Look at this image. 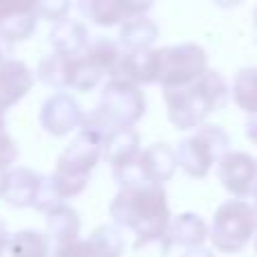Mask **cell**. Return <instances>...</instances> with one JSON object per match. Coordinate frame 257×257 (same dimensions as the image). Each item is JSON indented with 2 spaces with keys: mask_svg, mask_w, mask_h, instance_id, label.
I'll return each mask as SVG.
<instances>
[{
  "mask_svg": "<svg viewBox=\"0 0 257 257\" xmlns=\"http://www.w3.org/2000/svg\"><path fill=\"white\" fill-rule=\"evenodd\" d=\"M108 212L115 226L126 228L136 235V246L160 241L172 221V210L165 185L136 183L124 185L113 196Z\"/></svg>",
  "mask_w": 257,
  "mask_h": 257,
  "instance_id": "cell-1",
  "label": "cell"
},
{
  "mask_svg": "<svg viewBox=\"0 0 257 257\" xmlns=\"http://www.w3.org/2000/svg\"><path fill=\"white\" fill-rule=\"evenodd\" d=\"M163 97L169 124L178 131H190L208 122L214 111L226 106L230 88L217 70H205L187 86L163 88Z\"/></svg>",
  "mask_w": 257,
  "mask_h": 257,
  "instance_id": "cell-2",
  "label": "cell"
},
{
  "mask_svg": "<svg viewBox=\"0 0 257 257\" xmlns=\"http://www.w3.org/2000/svg\"><path fill=\"white\" fill-rule=\"evenodd\" d=\"M102 140L104 136L90 131V128H79L70 145L59 154L54 172L50 174L57 194L63 201L75 199L88 187L90 174L102 160Z\"/></svg>",
  "mask_w": 257,
  "mask_h": 257,
  "instance_id": "cell-3",
  "label": "cell"
},
{
  "mask_svg": "<svg viewBox=\"0 0 257 257\" xmlns=\"http://www.w3.org/2000/svg\"><path fill=\"white\" fill-rule=\"evenodd\" d=\"M147 111V99L138 86L128 84L124 79H108L102 88L97 108L84 113V122L79 128L106 136L113 128L136 126Z\"/></svg>",
  "mask_w": 257,
  "mask_h": 257,
  "instance_id": "cell-4",
  "label": "cell"
},
{
  "mask_svg": "<svg viewBox=\"0 0 257 257\" xmlns=\"http://www.w3.org/2000/svg\"><path fill=\"white\" fill-rule=\"evenodd\" d=\"M228 151H230V136L219 124L210 122L196 126L192 136L183 138L174 147L178 169H183L190 178H205Z\"/></svg>",
  "mask_w": 257,
  "mask_h": 257,
  "instance_id": "cell-5",
  "label": "cell"
},
{
  "mask_svg": "<svg viewBox=\"0 0 257 257\" xmlns=\"http://www.w3.org/2000/svg\"><path fill=\"white\" fill-rule=\"evenodd\" d=\"M257 235V212L244 199H230L217 208L208 239L223 255H237Z\"/></svg>",
  "mask_w": 257,
  "mask_h": 257,
  "instance_id": "cell-6",
  "label": "cell"
},
{
  "mask_svg": "<svg viewBox=\"0 0 257 257\" xmlns=\"http://www.w3.org/2000/svg\"><path fill=\"white\" fill-rule=\"evenodd\" d=\"M156 59H158L156 84L163 88H181L210 70L208 52L199 43L165 45L156 50Z\"/></svg>",
  "mask_w": 257,
  "mask_h": 257,
  "instance_id": "cell-7",
  "label": "cell"
},
{
  "mask_svg": "<svg viewBox=\"0 0 257 257\" xmlns=\"http://www.w3.org/2000/svg\"><path fill=\"white\" fill-rule=\"evenodd\" d=\"M219 181L232 199H248L257 187V158L246 151H228L217 163Z\"/></svg>",
  "mask_w": 257,
  "mask_h": 257,
  "instance_id": "cell-8",
  "label": "cell"
},
{
  "mask_svg": "<svg viewBox=\"0 0 257 257\" xmlns=\"http://www.w3.org/2000/svg\"><path fill=\"white\" fill-rule=\"evenodd\" d=\"M84 108L70 93H54L41 104L39 124L45 133L63 138L72 131H79L84 122Z\"/></svg>",
  "mask_w": 257,
  "mask_h": 257,
  "instance_id": "cell-9",
  "label": "cell"
},
{
  "mask_svg": "<svg viewBox=\"0 0 257 257\" xmlns=\"http://www.w3.org/2000/svg\"><path fill=\"white\" fill-rule=\"evenodd\" d=\"M210 228L199 214L194 212H183L174 217L167 226V232L163 235L160 244H163V253H169L172 248H199L208 241Z\"/></svg>",
  "mask_w": 257,
  "mask_h": 257,
  "instance_id": "cell-10",
  "label": "cell"
},
{
  "mask_svg": "<svg viewBox=\"0 0 257 257\" xmlns=\"http://www.w3.org/2000/svg\"><path fill=\"white\" fill-rule=\"evenodd\" d=\"M34 72L21 59H5L0 63V111H9L34 88Z\"/></svg>",
  "mask_w": 257,
  "mask_h": 257,
  "instance_id": "cell-11",
  "label": "cell"
},
{
  "mask_svg": "<svg viewBox=\"0 0 257 257\" xmlns=\"http://www.w3.org/2000/svg\"><path fill=\"white\" fill-rule=\"evenodd\" d=\"M138 167H140L142 181L145 183H156V185L169 183L178 169L174 147L167 145V142H154V145L140 149Z\"/></svg>",
  "mask_w": 257,
  "mask_h": 257,
  "instance_id": "cell-12",
  "label": "cell"
},
{
  "mask_svg": "<svg viewBox=\"0 0 257 257\" xmlns=\"http://www.w3.org/2000/svg\"><path fill=\"white\" fill-rule=\"evenodd\" d=\"M156 70H158V59L154 48L145 50H122V57L117 61L115 75L111 79H124L133 86H149L156 84Z\"/></svg>",
  "mask_w": 257,
  "mask_h": 257,
  "instance_id": "cell-13",
  "label": "cell"
},
{
  "mask_svg": "<svg viewBox=\"0 0 257 257\" xmlns=\"http://www.w3.org/2000/svg\"><path fill=\"white\" fill-rule=\"evenodd\" d=\"M140 156V133L136 126L113 128L102 140V158L111 165V169H120L131 165Z\"/></svg>",
  "mask_w": 257,
  "mask_h": 257,
  "instance_id": "cell-14",
  "label": "cell"
},
{
  "mask_svg": "<svg viewBox=\"0 0 257 257\" xmlns=\"http://www.w3.org/2000/svg\"><path fill=\"white\" fill-rule=\"evenodd\" d=\"M41 178L43 176L30 167H9L7 187H5V194L0 201H5L9 208H16V210L32 208L36 190L41 185Z\"/></svg>",
  "mask_w": 257,
  "mask_h": 257,
  "instance_id": "cell-15",
  "label": "cell"
},
{
  "mask_svg": "<svg viewBox=\"0 0 257 257\" xmlns=\"http://www.w3.org/2000/svg\"><path fill=\"white\" fill-rule=\"evenodd\" d=\"M48 41L52 45V52L77 57V54H81L86 50L90 36H88V27L84 25V21L66 16L52 25Z\"/></svg>",
  "mask_w": 257,
  "mask_h": 257,
  "instance_id": "cell-16",
  "label": "cell"
},
{
  "mask_svg": "<svg viewBox=\"0 0 257 257\" xmlns=\"http://www.w3.org/2000/svg\"><path fill=\"white\" fill-rule=\"evenodd\" d=\"M45 235H48L50 244H54V246L79 239V235H81L79 212L68 203H61L59 208H54L52 212L45 214Z\"/></svg>",
  "mask_w": 257,
  "mask_h": 257,
  "instance_id": "cell-17",
  "label": "cell"
},
{
  "mask_svg": "<svg viewBox=\"0 0 257 257\" xmlns=\"http://www.w3.org/2000/svg\"><path fill=\"white\" fill-rule=\"evenodd\" d=\"M72 63H75V57L59 54V52H50L48 57H43L39 61L34 79H39L41 84H45L48 88H52V90L66 93V90H70Z\"/></svg>",
  "mask_w": 257,
  "mask_h": 257,
  "instance_id": "cell-18",
  "label": "cell"
},
{
  "mask_svg": "<svg viewBox=\"0 0 257 257\" xmlns=\"http://www.w3.org/2000/svg\"><path fill=\"white\" fill-rule=\"evenodd\" d=\"M158 23L149 16H133L120 23V41L122 50H145L154 48L158 39Z\"/></svg>",
  "mask_w": 257,
  "mask_h": 257,
  "instance_id": "cell-19",
  "label": "cell"
},
{
  "mask_svg": "<svg viewBox=\"0 0 257 257\" xmlns=\"http://www.w3.org/2000/svg\"><path fill=\"white\" fill-rule=\"evenodd\" d=\"M9 257H50L52 255V244L48 235L34 228L18 230L9 237L7 244Z\"/></svg>",
  "mask_w": 257,
  "mask_h": 257,
  "instance_id": "cell-20",
  "label": "cell"
},
{
  "mask_svg": "<svg viewBox=\"0 0 257 257\" xmlns=\"http://www.w3.org/2000/svg\"><path fill=\"white\" fill-rule=\"evenodd\" d=\"M75 7L84 21L99 27H117L124 21L120 0H75Z\"/></svg>",
  "mask_w": 257,
  "mask_h": 257,
  "instance_id": "cell-21",
  "label": "cell"
},
{
  "mask_svg": "<svg viewBox=\"0 0 257 257\" xmlns=\"http://www.w3.org/2000/svg\"><path fill=\"white\" fill-rule=\"evenodd\" d=\"M86 241H88L95 257H122L126 250L124 232L115 223H106V226L95 228Z\"/></svg>",
  "mask_w": 257,
  "mask_h": 257,
  "instance_id": "cell-22",
  "label": "cell"
},
{
  "mask_svg": "<svg viewBox=\"0 0 257 257\" xmlns=\"http://www.w3.org/2000/svg\"><path fill=\"white\" fill-rule=\"evenodd\" d=\"M81 54L86 59H90L97 68H102V72L111 79L115 75L117 61L122 57V45L111 36H99L95 41H88V45H86V50Z\"/></svg>",
  "mask_w": 257,
  "mask_h": 257,
  "instance_id": "cell-23",
  "label": "cell"
},
{
  "mask_svg": "<svg viewBox=\"0 0 257 257\" xmlns=\"http://www.w3.org/2000/svg\"><path fill=\"white\" fill-rule=\"evenodd\" d=\"M230 97H232V102L237 104V108L244 111L246 115L257 113V68L255 66L241 68L235 75V81H232V88H230Z\"/></svg>",
  "mask_w": 257,
  "mask_h": 257,
  "instance_id": "cell-24",
  "label": "cell"
},
{
  "mask_svg": "<svg viewBox=\"0 0 257 257\" xmlns=\"http://www.w3.org/2000/svg\"><path fill=\"white\" fill-rule=\"evenodd\" d=\"M104 79H106V75L102 72V68H97L90 59H86L84 54H77L75 63H72L70 90H77V93H90V90L97 88Z\"/></svg>",
  "mask_w": 257,
  "mask_h": 257,
  "instance_id": "cell-25",
  "label": "cell"
},
{
  "mask_svg": "<svg viewBox=\"0 0 257 257\" xmlns=\"http://www.w3.org/2000/svg\"><path fill=\"white\" fill-rule=\"evenodd\" d=\"M61 203H66V201L57 194V190H54L50 176H43V178H41L39 190H36V196H34L32 208H34L36 212H41V214H48V212H52L54 208H59Z\"/></svg>",
  "mask_w": 257,
  "mask_h": 257,
  "instance_id": "cell-26",
  "label": "cell"
},
{
  "mask_svg": "<svg viewBox=\"0 0 257 257\" xmlns=\"http://www.w3.org/2000/svg\"><path fill=\"white\" fill-rule=\"evenodd\" d=\"M72 9L70 0H36V16L39 21H50L57 23L66 18Z\"/></svg>",
  "mask_w": 257,
  "mask_h": 257,
  "instance_id": "cell-27",
  "label": "cell"
},
{
  "mask_svg": "<svg viewBox=\"0 0 257 257\" xmlns=\"http://www.w3.org/2000/svg\"><path fill=\"white\" fill-rule=\"evenodd\" d=\"M21 16H36V0H0V23Z\"/></svg>",
  "mask_w": 257,
  "mask_h": 257,
  "instance_id": "cell-28",
  "label": "cell"
},
{
  "mask_svg": "<svg viewBox=\"0 0 257 257\" xmlns=\"http://www.w3.org/2000/svg\"><path fill=\"white\" fill-rule=\"evenodd\" d=\"M50 257H95V255L86 239H75V241H68V244L54 246Z\"/></svg>",
  "mask_w": 257,
  "mask_h": 257,
  "instance_id": "cell-29",
  "label": "cell"
},
{
  "mask_svg": "<svg viewBox=\"0 0 257 257\" xmlns=\"http://www.w3.org/2000/svg\"><path fill=\"white\" fill-rule=\"evenodd\" d=\"M18 160V145L7 131H0V167H12Z\"/></svg>",
  "mask_w": 257,
  "mask_h": 257,
  "instance_id": "cell-30",
  "label": "cell"
},
{
  "mask_svg": "<svg viewBox=\"0 0 257 257\" xmlns=\"http://www.w3.org/2000/svg\"><path fill=\"white\" fill-rule=\"evenodd\" d=\"M156 0H120L122 14H124V21L133 16H147L151 12Z\"/></svg>",
  "mask_w": 257,
  "mask_h": 257,
  "instance_id": "cell-31",
  "label": "cell"
},
{
  "mask_svg": "<svg viewBox=\"0 0 257 257\" xmlns=\"http://www.w3.org/2000/svg\"><path fill=\"white\" fill-rule=\"evenodd\" d=\"M244 128H246V138H248L253 145H257V113H250Z\"/></svg>",
  "mask_w": 257,
  "mask_h": 257,
  "instance_id": "cell-32",
  "label": "cell"
},
{
  "mask_svg": "<svg viewBox=\"0 0 257 257\" xmlns=\"http://www.w3.org/2000/svg\"><path fill=\"white\" fill-rule=\"evenodd\" d=\"M9 237H12V232H9L7 223L0 219V257H3V253L7 250V244H9Z\"/></svg>",
  "mask_w": 257,
  "mask_h": 257,
  "instance_id": "cell-33",
  "label": "cell"
},
{
  "mask_svg": "<svg viewBox=\"0 0 257 257\" xmlns=\"http://www.w3.org/2000/svg\"><path fill=\"white\" fill-rule=\"evenodd\" d=\"M181 257H214L212 250H208L205 246H199V248H190V250H185Z\"/></svg>",
  "mask_w": 257,
  "mask_h": 257,
  "instance_id": "cell-34",
  "label": "cell"
},
{
  "mask_svg": "<svg viewBox=\"0 0 257 257\" xmlns=\"http://www.w3.org/2000/svg\"><path fill=\"white\" fill-rule=\"evenodd\" d=\"M214 5H217L219 9H235L241 5V0H212Z\"/></svg>",
  "mask_w": 257,
  "mask_h": 257,
  "instance_id": "cell-35",
  "label": "cell"
},
{
  "mask_svg": "<svg viewBox=\"0 0 257 257\" xmlns=\"http://www.w3.org/2000/svg\"><path fill=\"white\" fill-rule=\"evenodd\" d=\"M7 174H9L7 167H0V199H3L5 187H7Z\"/></svg>",
  "mask_w": 257,
  "mask_h": 257,
  "instance_id": "cell-36",
  "label": "cell"
},
{
  "mask_svg": "<svg viewBox=\"0 0 257 257\" xmlns=\"http://www.w3.org/2000/svg\"><path fill=\"white\" fill-rule=\"evenodd\" d=\"M0 131H7V117H5V111H0Z\"/></svg>",
  "mask_w": 257,
  "mask_h": 257,
  "instance_id": "cell-37",
  "label": "cell"
},
{
  "mask_svg": "<svg viewBox=\"0 0 257 257\" xmlns=\"http://www.w3.org/2000/svg\"><path fill=\"white\" fill-rule=\"evenodd\" d=\"M5 59H7V54H5V43L0 41V63H3Z\"/></svg>",
  "mask_w": 257,
  "mask_h": 257,
  "instance_id": "cell-38",
  "label": "cell"
},
{
  "mask_svg": "<svg viewBox=\"0 0 257 257\" xmlns=\"http://www.w3.org/2000/svg\"><path fill=\"white\" fill-rule=\"evenodd\" d=\"M253 210L257 212V187H255V192H253Z\"/></svg>",
  "mask_w": 257,
  "mask_h": 257,
  "instance_id": "cell-39",
  "label": "cell"
},
{
  "mask_svg": "<svg viewBox=\"0 0 257 257\" xmlns=\"http://www.w3.org/2000/svg\"><path fill=\"white\" fill-rule=\"evenodd\" d=\"M253 25H255V30H257V7L253 9Z\"/></svg>",
  "mask_w": 257,
  "mask_h": 257,
  "instance_id": "cell-40",
  "label": "cell"
},
{
  "mask_svg": "<svg viewBox=\"0 0 257 257\" xmlns=\"http://www.w3.org/2000/svg\"><path fill=\"white\" fill-rule=\"evenodd\" d=\"M253 239H255V255H257V235L253 237Z\"/></svg>",
  "mask_w": 257,
  "mask_h": 257,
  "instance_id": "cell-41",
  "label": "cell"
}]
</instances>
